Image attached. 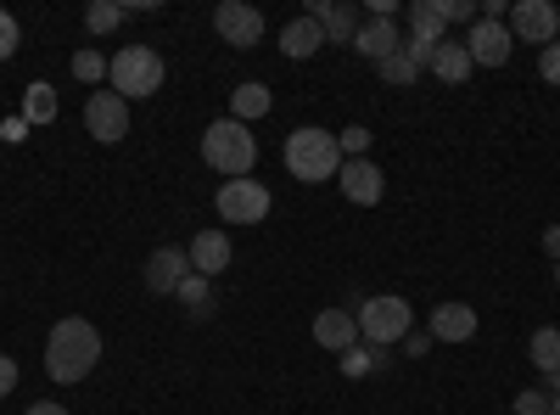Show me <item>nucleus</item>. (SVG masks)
<instances>
[{
	"label": "nucleus",
	"instance_id": "obj_1",
	"mask_svg": "<svg viewBox=\"0 0 560 415\" xmlns=\"http://www.w3.org/2000/svg\"><path fill=\"white\" fill-rule=\"evenodd\" d=\"M102 365V332H96V320H84V314H68L51 326V337H45V377L73 388L84 382L90 371Z\"/></svg>",
	"mask_w": 560,
	"mask_h": 415
},
{
	"label": "nucleus",
	"instance_id": "obj_2",
	"mask_svg": "<svg viewBox=\"0 0 560 415\" xmlns=\"http://www.w3.org/2000/svg\"><path fill=\"white\" fill-rule=\"evenodd\" d=\"M287 174L303 180V186H325V180H337L342 169V147H337V135L331 129H319V124H303L287 135Z\"/></svg>",
	"mask_w": 560,
	"mask_h": 415
},
{
	"label": "nucleus",
	"instance_id": "obj_3",
	"mask_svg": "<svg viewBox=\"0 0 560 415\" xmlns=\"http://www.w3.org/2000/svg\"><path fill=\"white\" fill-rule=\"evenodd\" d=\"M202 163L224 180H247L253 163H258V141H253V124H236V118H213L202 129Z\"/></svg>",
	"mask_w": 560,
	"mask_h": 415
},
{
	"label": "nucleus",
	"instance_id": "obj_4",
	"mask_svg": "<svg viewBox=\"0 0 560 415\" xmlns=\"http://www.w3.org/2000/svg\"><path fill=\"white\" fill-rule=\"evenodd\" d=\"M107 79H113V90L124 102H147V96L163 90L168 68H163V57L152 51V45H124V51L113 57V68H107Z\"/></svg>",
	"mask_w": 560,
	"mask_h": 415
},
{
	"label": "nucleus",
	"instance_id": "obj_5",
	"mask_svg": "<svg viewBox=\"0 0 560 415\" xmlns=\"http://www.w3.org/2000/svg\"><path fill=\"white\" fill-rule=\"evenodd\" d=\"M359 343L370 348H387V343H404L415 332V309L398 298V292H382V298H364L359 303Z\"/></svg>",
	"mask_w": 560,
	"mask_h": 415
},
{
	"label": "nucleus",
	"instance_id": "obj_6",
	"mask_svg": "<svg viewBox=\"0 0 560 415\" xmlns=\"http://www.w3.org/2000/svg\"><path fill=\"white\" fill-rule=\"evenodd\" d=\"M224 224H264L269 219V186L264 180H224L213 197Z\"/></svg>",
	"mask_w": 560,
	"mask_h": 415
},
{
	"label": "nucleus",
	"instance_id": "obj_7",
	"mask_svg": "<svg viewBox=\"0 0 560 415\" xmlns=\"http://www.w3.org/2000/svg\"><path fill=\"white\" fill-rule=\"evenodd\" d=\"M84 129L96 135L102 147H118L124 135H129V102L118 96V90H90V102H84Z\"/></svg>",
	"mask_w": 560,
	"mask_h": 415
},
{
	"label": "nucleus",
	"instance_id": "obj_8",
	"mask_svg": "<svg viewBox=\"0 0 560 415\" xmlns=\"http://www.w3.org/2000/svg\"><path fill=\"white\" fill-rule=\"evenodd\" d=\"M213 28L224 45H236V51H253V45L264 39V12L247 7V0H219L213 7Z\"/></svg>",
	"mask_w": 560,
	"mask_h": 415
},
{
	"label": "nucleus",
	"instance_id": "obj_9",
	"mask_svg": "<svg viewBox=\"0 0 560 415\" xmlns=\"http://www.w3.org/2000/svg\"><path fill=\"white\" fill-rule=\"evenodd\" d=\"M510 39H527V45H555L560 39V12L549 0H516L510 7Z\"/></svg>",
	"mask_w": 560,
	"mask_h": 415
},
{
	"label": "nucleus",
	"instance_id": "obj_10",
	"mask_svg": "<svg viewBox=\"0 0 560 415\" xmlns=\"http://www.w3.org/2000/svg\"><path fill=\"white\" fill-rule=\"evenodd\" d=\"M303 18H314L325 28V45H353V34L364 28V12L353 7V0H314Z\"/></svg>",
	"mask_w": 560,
	"mask_h": 415
},
{
	"label": "nucleus",
	"instance_id": "obj_11",
	"mask_svg": "<svg viewBox=\"0 0 560 415\" xmlns=\"http://www.w3.org/2000/svg\"><path fill=\"white\" fill-rule=\"evenodd\" d=\"M465 51H471V62H477V68H504V62H510V51H516V39H510V28H504V23L477 18V23H471V34H465Z\"/></svg>",
	"mask_w": 560,
	"mask_h": 415
},
{
	"label": "nucleus",
	"instance_id": "obj_12",
	"mask_svg": "<svg viewBox=\"0 0 560 415\" xmlns=\"http://www.w3.org/2000/svg\"><path fill=\"white\" fill-rule=\"evenodd\" d=\"M337 180H342V197L359 203V208H376L382 192H387V174L370 163V158H348V163L337 169Z\"/></svg>",
	"mask_w": 560,
	"mask_h": 415
},
{
	"label": "nucleus",
	"instance_id": "obj_13",
	"mask_svg": "<svg viewBox=\"0 0 560 415\" xmlns=\"http://www.w3.org/2000/svg\"><path fill=\"white\" fill-rule=\"evenodd\" d=\"M398 45H404V34H398V18H364V28L353 34V51L359 57H370V62H387L393 51H398Z\"/></svg>",
	"mask_w": 560,
	"mask_h": 415
},
{
	"label": "nucleus",
	"instance_id": "obj_14",
	"mask_svg": "<svg viewBox=\"0 0 560 415\" xmlns=\"http://www.w3.org/2000/svg\"><path fill=\"white\" fill-rule=\"evenodd\" d=\"M427 332H432V343H471L477 337V309L471 303H438Z\"/></svg>",
	"mask_w": 560,
	"mask_h": 415
},
{
	"label": "nucleus",
	"instance_id": "obj_15",
	"mask_svg": "<svg viewBox=\"0 0 560 415\" xmlns=\"http://www.w3.org/2000/svg\"><path fill=\"white\" fill-rule=\"evenodd\" d=\"M185 275H191V258H185V247H158V253L147 258V292L168 298Z\"/></svg>",
	"mask_w": 560,
	"mask_h": 415
},
{
	"label": "nucleus",
	"instance_id": "obj_16",
	"mask_svg": "<svg viewBox=\"0 0 560 415\" xmlns=\"http://www.w3.org/2000/svg\"><path fill=\"white\" fill-rule=\"evenodd\" d=\"M185 258H191L197 275H208V281H213L219 269H230V237H224V230H197L191 247H185Z\"/></svg>",
	"mask_w": 560,
	"mask_h": 415
},
{
	"label": "nucleus",
	"instance_id": "obj_17",
	"mask_svg": "<svg viewBox=\"0 0 560 415\" xmlns=\"http://www.w3.org/2000/svg\"><path fill=\"white\" fill-rule=\"evenodd\" d=\"M314 343H319V348H331V354H348V348L359 343V320H353L348 309H325V314H314Z\"/></svg>",
	"mask_w": 560,
	"mask_h": 415
},
{
	"label": "nucleus",
	"instance_id": "obj_18",
	"mask_svg": "<svg viewBox=\"0 0 560 415\" xmlns=\"http://www.w3.org/2000/svg\"><path fill=\"white\" fill-rule=\"evenodd\" d=\"M427 73H438L443 84H465L477 73V62H471V51H465V39H443L438 51H432V68Z\"/></svg>",
	"mask_w": 560,
	"mask_h": 415
},
{
	"label": "nucleus",
	"instance_id": "obj_19",
	"mask_svg": "<svg viewBox=\"0 0 560 415\" xmlns=\"http://www.w3.org/2000/svg\"><path fill=\"white\" fill-rule=\"evenodd\" d=\"M319 45H325V28H319L314 18H298V23L280 28V51H287L292 62H308V57L319 51Z\"/></svg>",
	"mask_w": 560,
	"mask_h": 415
},
{
	"label": "nucleus",
	"instance_id": "obj_20",
	"mask_svg": "<svg viewBox=\"0 0 560 415\" xmlns=\"http://www.w3.org/2000/svg\"><path fill=\"white\" fill-rule=\"evenodd\" d=\"M409 39H427V45L448 39V18L438 12V0H409Z\"/></svg>",
	"mask_w": 560,
	"mask_h": 415
},
{
	"label": "nucleus",
	"instance_id": "obj_21",
	"mask_svg": "<svg viewBox=\"0 0 560 415\" xmlns=\"http://www.w3.org/2000/svg\"><path fill=\"white\" fill-rule=\"evenodd\" d=\"M264 113H269V84L247 79V84L230 90V118H236V124H253V118H264Z\"/></svg>",
	"mask_w": 560,
	"mask_h": 415
},
{
	"label": "nucleus",
	"instance_id": "obj_22",
	"mask_svg": "<svg viewBox=\"0 0 560 415\" xmlns=\"http://www.w3.org/2000/svg\"><path fill=\"white\" fill-rule=\"evenodd\" d=\"M174 298H179V309L191 314V320H208L213 314V281H208V275H197V269L174 287Z\"/></svg>",
	"mask_w": 560,
	"mask_h": 415
},
{
	"label": "nucleus",
	"instance_id": "obj_23",
	"mask_svg": "<svg viewBox=\"0 0 560 415\" xmlns=\"http://www.w3.org/2000/svg\"><path fill=\"white\" fill-rule=\"evenodd\" d=\"M23 118L28 124H57V90L45 84V79L23 90Z\"/></svg>",
	"mask_w": 560,
	"mask_h": 415
},
{
	"label": "nucleus",
	"instance_id": "obj_24",
	"mask_svg": "<svg viewBox=\"0 0 560 415\" xmlns=\"http://www.w3.org/2000/svg\"><path fill=\"white\" fill-rule=\"evenodd\" d=\"M527 354H533V365L549 377L555 365H560V326H538L533 332V343H527Z\"/></svg>",
	"mask_w": 560,
	"mask_h": 415
},
{
	"label": "nucleus",
	"instance_id": "obj_25",
	"mask_svg": "<svg viewBox=\"0 0 560 415\" xmlns=\"http://www.w3.org/2000/svg\"><path fill=\"white\" fill-rule=\"evenodd\" d=\"M118 23H124L118 0H90V7H84V28H90V34H113Z\"/></svg>",
	"mask_w": 560,
	"mask_h": 415
},
{
	"label": "nucleus",
	"instance_id": "obj_26",
	"mask_svg": "<svg viewBox=\"0 0 560 415\" xmlns=\"http://www.w3.org/2000/svg\"><path fill=\"white\" fill-rule=\"evenodd\" d=\"M387 365V348H370V343H353L348 354H342V371L348 377H364V371H382Z\"/></svg>",
	"mask_w": 560,
	"mask_h": 415
},
{
	"label": "nucleus",
	"instance_id": "obj_27",
	"mask_svg": "<svg viewBox=\"0 0 560 415\" xmlns=\"http://www.w3.org/2000/svg\"><path fill=\"white\" fill-rule=\"evenodd\" d=\"M107 68H113V62L96 51V45H84V51H73V79H79V84H102V79H107Z\"/></svg>",
	"mask_w": 560,
	"mask_h": 415
},
{
	"label": "nucleus",
	"instance_id": "obj_28",
	"mask_svg": "<svg viewBox=\"0 0 560 415\" xmlns=\"http://www.w3.org/2000/svg\"><path fill=\"white\" fill-rule=\"evenodd\" d=\"M376 73H382L387 84H398V90H404V84H415V79H420V62H415V57L404 51V45H398V51H393V57H387Z\"/></svg>",
	"mask_w": 560,
	"mask_h": 415
},
{
	"label": "nucleus",
	"instance_id": "obj_29",
	"mask_svg": "<svg viewBox=\"0 0 560 415\" xmlns=\"http://www.w3.org/2000/svg\"><path fill=\"white\" fill-rule=\"evenodd\" d=\"M337 147H342V163H348V158H370V129H364V124H348V129L337 135Z\"/></svg>",
	"mask_w": 560,
	"mask_h": 415
},
{
	"label": "nucleus",
	"instance_id": "obj_30",
	"mask_svg": "<svg viewBox=\"0 0 560 415\" xmlns=\"http://www.w3.org/2000/svg\"><path fill=\"white\" fill-rule=\"evenodd\" d=\"M18 39H23V28H18V18L0 7V62H7L12 51H18Z\"/></svg>",
	"mask_w": 560,
	"mask_h": 415
},
{
	"label": "nucleus",
	"instance_id": "obj_31",
	"mask_svg": "<svg viewBox=\"0 0 560 415\" xmlns=\"http://www.w3.org/2000/svg\"><path fill=\"white\" fill-rule=\"evenodd\" d=\"M438 12H443L448 23H477V18H482L477 0H438Z\"/></svg>",
	"mask_w": 560,
	"mask_h": 415
},
{
	"label": "nucleus",
	"instance_id": "obj_32",
	"mask_svg": "<svg viewBox=\"0 0 560 415\" xmlns=\"http://www.w3.org/2000/svg\"><path fill=\"white\" fill-rule=\"evenodd\" d=\"M516 415H549V393L544 388H527V393H516V404H510Z\"/></svg>",
	"mask_w": 560,
	"mask_h": 415
},
{
	"label": "nucleus",
	"instance_id": "obj_33",
	"mask_svg": "<svg viewBox=\"0 0 560 415\" xmlns=\"http://www.w3.org/2000/svg\"><path fill=\"white\" fill-rule=\"evenodd\" d=\"M538 73H544L549 84H560V39H555V45H544V51H538Z\"/></svg>",
	"mask_w": 560,
	"mask_h": 415
},
{
	"label": "nucleus",
	"instance_id": "obj_34",
	"mask_svg": "<svg viewBox=\"0 0 560 415\" xmlns=\"http://www.w3.org/2000/svg\"><path fill=\"white\" fill-rule=\"evenodd\" d=\"M18 377H23V371H18V359H12V354H0V399H12Z\"/></svg>",
	"mask_w": 560,
	"mask_h": 415
},
{
	"label": "nucleus",
	"instance_id": "obj_35",
	"mask_svg": "<svg viewBox=\"0 0 560 415\" xmlns=\"http://www.w3.org/2000/svg\"><path fill=\"white\" fill-rule=\"evenodd\" d=\"M432 354V332H409L404 337V359H427Z\"/></svg>",
	"mask_w": 560,
	"mask_h": 415
},
{
	"label": "nucleus",
	"instance_id": "obj_36",
	"mask_svg": "<svg viewBox=\"0 0 560 415\" xmlns=\"http://www.w3.org/2000/svg\"><path fill=\"white\" fill-rule=\"evenodd\" d=\"M0 141H7V147L28 141V118H23V113H18V118H7V124H0Z\"/></svg>",
	"mask_w": 560,
	"mask_h": 415
},
{
	"label": "nucleus",
	"instance_id": "obj_37",
	"mask_svg": "<svg viewBox=\"0 0 560 415\" xmlns=\"http://www.w3.org/2000/svg\"><path fill=\"white\" fill-rule=\"evenodd\" d=\"M404 51H409V57L420 62V73H427V68H432V51H438V45H427V39H404Z\"/></svg>",
	"mask_w": 560,
	"mask_h": 415
},
{
	"label": "nucleus",
	"instance_id": "obj_38",
	"mask_svg": "<svg viewBox=\"0 0 560 415\" xmlns=\"http://www.w3.org/2000/svg\"><path fill=\"white\" fill-rule=\"evenodd\" d=\"M28 415H73V410L57 404V399H39V404H28Z\"/></svg>",
	"mask_w": 560,
	"mask_h": 415
},
{
	"label": "nucleus",
	"instance_id": "obj_39",
	"mask_svg": "<svg viewBox=\"0 0 560 415\" xmlns=\"http://www.w3.org/2000/svg\"><path fill=\"white\" fill-rule=\"evenodd\" d=\"M544 253L560 264V224H549V230H544Z\"/></svg>",
	"mask_w": 560,
	"mask_h": 415
},
{
	"label": "nucleus",
	"instance_id": "obj_40",
	"mask_svg": "<svg viewBox=\"0 0 560 415\" xmlns=\"http://www.w3.org/2000/svg\"><path fill=\"white\" fill-rule=\"evenodd\" d=\"M370 18H398V0H370Z\"/></svg>",
	"mask_w": 560,
	"mask_h": 415
},
{
	"label": "nucleus",
	"instance_id": "obj_41",
	"mask_svg": "<svg viewBox=\"0 0 560 415\" xmlns=\"http://www.w3.org/2000/svg\"><path fill=\"white\" fill-rule=\"evenodd\" d=\"M560 393V365H555V371H549V399Z\"/></svg>",
	"mask_w": 560,
	"mask_h": 415
},
{
	"label": "nucleus",
	"instance_id": "obj_42",
	"mask_svg": "<svg viewBox=\"0 0 560 415\" xmlns=\"http://www.w3.org/2000/svg\"><path fill=\"white\" fill-rule=\"evenodd\" d=\"M549 415H560V393H555V399H549Z\"/></svg>",
	"mask_w": 560,
	"mask_h": 415
},
{
	"label": "nucleus",
	"instance_id": "obj_43",
	"mask_svg": "<svg viewBox=\"0 0 560 415\" xmlns=\"http://www.w3.org/2000/svg\"><path fill=\"white\" fill-rule=\"evenodd\" d=\"M555 281H560V264H555Z\"/></svg>",
	"mask_w": 560,
	"mask_h": 415
}]
</instances>
